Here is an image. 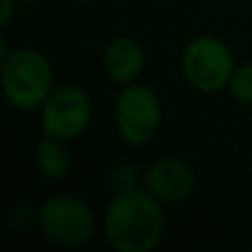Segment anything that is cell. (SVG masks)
Listing matches in <instances>:
<instances>
[{
	"mask_svg": "<svg viewBox=\"0 0 252 252\" xmlns=\"http://www.w3.org/2000/svg\"><path fill=\"white\" fill-rule=\"evenodd\" d=\"M38 228L49 244L73 250L93 239L97 221L84 199L71 192H56L38 206Z\"/></svg>",
	"mask_w": 252,
	"mask_h": 252,
	"instance_id": "277c9868",
	"label": "cell"
},
{
	"mask_svg": "<svg viewBox=\"0 0 252 252\" xmlns=\"http://www.w3.org/2000/svg\"><path fill=\"white\" fill-rule=\"evenodd\" d=\"M142 188L164 206L184 204L197 190V170L182 157H161L144 170Z\"/></svg>",
	"mask_w": 252,
	"mask_h": 252,
	"instance_id": "52a82bcc",
	"label": "cell"
},
{
	"mask_svg": "<svg viewBox=\"0 0 252 252\" xmlns=\"http://www.w3.org/2000/svg\"><path fill=\"white\" fill-rule=\"evenodd\" d=\"M0 87L16 111H38L53 91V64L40 49L16 47L0 58Z\"/></svg>",
	"mask_w": 252,
	"mask_h": 252,
	"instance_id": "7a4b0ae2",
	"label": "cell"
},
{
	"mask_svg": "<svg viewBox=\"0 0 252 252\" xmlns=\"http://www.w3.org/2000/svg\"><path fill=\"white\" fill-rule=\"evenodd\" d=\"M109 182H111L113 195H118V192H130L144 186V173H139L137 166H133L130 161H120V164H115L111 168Z\"/></svg>",
	"mask_w": 252,
	"mask_h": 252,
	"instance_id": "30bf717a",
	"label": "cell"
},
{
	"mask_svg": "<svg viewBox=\"0 0 252 252\" xmlns=\"http://www.w3.org/2000/svg\"><path fill=\"white\" fill-rule=\"evenodd\" d=\"M179 69L190 89L213 95L228 89L237 71V60L226 40L213 33H199L186 42L179 58Z\"/></svg>",
	"mask_w": 252,
	"mask_h": 252,
	"instance_id": "3957f363",
	"label": "cell"
},
{
	"mask_svg": "<svg viewBox=\"0 0 252 252\" xmlns=\"http://www.w3.org/2000/svg\"><path fill=\"white\" fill-rule=\"evenodd\" d=\"M226 91L235 102L244 106H252V62L237 66Z\"/></svg>",
	"mask_w": 252,
	"mask_h": 252,
	"instance_id": "8fae6325",
	"label": "cell"
},
{
	"mask_svg": "<svg viewBox=\"0 0 252 252\" xmlns=\"http://www.w3.org/2000/svg\"><path fill=\"white\" fill-rule=\"evenodd\" d=\"M18 0H2V13H0V25L7 27L9 22L13 20L16 16V9H18Z\"/></svg>",
	"mask_w": 252,
	"mask_h": 252,
	"instance_id": "7c38bea8",
	"label": "cell"
},
{
	"mask_svg": "<svg viewBox=\"0 0 252 252\" xmlns=\"http://www.w3.org/2000/svg\"><path fill=\"white\" fill-rule=\"evenodd\" d=\"M102 232L115 252H151L166 235L164 204L144 188L118 192L102 215Z\"/></svg>",
	"mask_w": 252,
	"mask_h": 252,
	"instance_id": "6da1fadb",
	"label": "cell"
},
{
	"mask_svg": "<svg viewBox=\"0 0 252 252\" xmlns=\"http://www.w3.org/2000/svg\"><path fill=\"white\" fill-rule=\"evenodd\" d=\"M146 49L133 35H118L106 44L102 53V69L106 78L118 87L139 82L146 69Z\"/></svg>",
	"mask_w": 252,
	"mask_h": 252,
	"instance_id": "ba28073f",
	"label": "cell"
},
{
	"mask_svg": "<svg viewBox=\"0 0 252 252\" xmlns=\"http://www.w3.org/2000/svg\"><path fill=\"white\" fill-rule=\"evenodd\" d=\"M161 102L148 84L133 82L120 87L113 104L115 133L124 144L142 148L151 144L161 130Z\"/></svg>",
	"mask_w": 252,
	"mask_h": 252,
	"instance_id": "5b68a950",
	"label": "cell"
},
{
	"mask_svg": "<svg viewBox=\"0 0 252 252\" xmlns=\"http://www.w3.org/2000/svg\"><path fill=\"white\" fill-rule=\"evenodd\" d=\"M38 113L42 135L71 142L84 135L91 126L93 102L78 84H56Z\"/></svg>",
	"mask_w": 252,
	"mask_h": 252,
	"instance_id": "8992f818",
	"label": "cell"
},
{
	"mask_svg": "<svg viewBox=\"0 0 252 252\" xmlns=\"http://www.w3.org/2000/svg\"><path fill=\"white\" fill-rule=\"evenodd\" d=\"M78 2H91V0H78Z\"/></svg>",
	"mask_w": 252,
	"mask_h": 252,
	"instance_id": "4fadbf2b",
	"label": "cell"
},
{
	"mask_svg": "<svg viewBox=\"0 0 252 252\" xmlns=\"http://www.w3.org/2000/svg\"><path fill=\"white\" fill-rule=\"evenodd\" d=\"M35 168L49 182H62L73 170V155L64 139L42 135V139L35 146Z\"/></svg>",
	"mask_w": 252,
	"mask_h": 252,
	"instance_id": "9c48e42d",
	"label": "cell"
}]
</instances>
